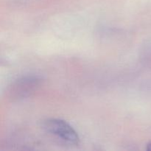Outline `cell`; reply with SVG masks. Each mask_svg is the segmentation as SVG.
<instances>
[{
	"instance_id": "2",
	"label": "cell",
	"mask_w": 151,
	"mask_h": 151,
	"mask_svg": "<svg viewBox=\"0 0 151 151\" xmlns=\"http://www.w3.org/2000/svg\"><path fill=\"white\" fill-rule=\"evenodd\" d=\"M147 150H149V151H151V142L148 143L147 145Z\"/></svg>"
},
{
	"instance_id": "1",
	"label": "cell",
	"mask_w": 151,
	"mask_h": 151,
	"mask_svg": "<svg viewBox=\"0 0 151 151\" xmlns=\"http://www.w3.org/2000/svg\"><path fill=\"white\" fill-rule=\"evenodd\" d=\"M43 127L49 133L67 142L74 145L79 144L80 137L77 131L63 119H47L43 122Z\"/></svg>"
}]
</instances>
